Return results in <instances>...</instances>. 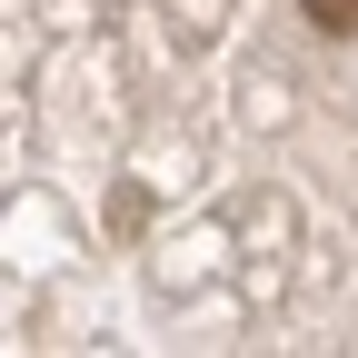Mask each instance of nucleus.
<instances>
[{"label":"nucleus","instance_id":"1","mask_svg":"<svg viewBox=\"0 0 358 358\" xmlns=\"http://www.w3.org/2000/svg\"><path fill=\"white\" fill-rule=\"evenodd\" d=\"M299 10L319 20V30H358V0H299Z\"/></svg>","mask_w":358,"mask_h":358}]
</instances>
